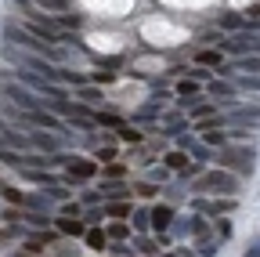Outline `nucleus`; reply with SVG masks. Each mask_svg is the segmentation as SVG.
I'll return each mask as SVG.
<instances>
[{
  "label": "nucleus",
  "mask_w": 260,
  "mask_h": 257,
  "mask_svg": "<svg viewBox=\"0 0 260 257\" xmlns=\"http://www.w3.org/2000/svg\"><path fill=\"white\" fill-rule=\"evenodd\" d=\"M105 214H112V217H126V214H130V203H126V199H112V203L105 207Z\"/></svg>",
  "instance_id": "18"
},
{
  "label": "nucleus",
  "mask_w": 260,
  "mask_h": 257,
  "mask_svg": "<svg viewBox=\"0 0 260 257\" xmlns=\"http://www.w3.org/2000/svg\"><path fill=\"white\" fill-rule=\"evenodd\" d=\"M61 214H65V217H80V207H76V203H65Z\"/></svg>",
  "instance_id": "31"
},
{
  "label": "nucleus",
  "mask_w": 260,
  "mask_h": 257,
  "mask_svg": "<svg viewBox=\"0 0 260 257\" xmlns=\"http://www.w3.org/2000/svg\"><path fill=\"white\" fill-rule=\"evenodd\" d=\"M239 87H242V91H260V73H246V76H239Z\"/></svg>",
  "instance_id": "20"
},
{
  "label": "nucleus",
  "mask_w": 260,
  "mask_h": 257,
  "mask_svg": "<svg viewBox=\"0 0 260 257\" xmlns=\"http://www.w3.org/2000/svg\"><path fill=\"white\" fill-rule=\"evenodd\" d=\"M220 163H224V170L253 174V170H256V149H249V145H224Z\"/></svg>",
  "instance_id": "1"
},
{
  "label": "nucleus",
  "mask_w": 260,
  "mask_h": 257,
  "mask_svg": "<svg viewBox=\"0 0 260 257\" xmlns=\"http://www.w3.org/2000/svg\"><path fill=\"white\" fill-rule=\"evenodd\" d=\"M25 138H29V145H37L40 152H58V138L47 134V131H29Z\"/></svg>",
  "instance_id": "7"
},
{
  "label": "nucleus",
  "mask_w": 260,
  "mask_h": 257,
  "mask_svg": "<svg viewBox=\"0 0 260 257\" xmlns=\"http://www.w3.org/2000/svg\"><path fill=\"white\" fill-rule=\"evenodd\" d=\"M130 217H134V229H138V232H145V229H152V210H145V207H141V210H134V214H130Z\"/></svg>",
  "instance_id": "15"
},
{
  "label": "nucleus",
  "mask_w": 260,
  "mask_h": 257,
  "mask_svg": "<svg viewBox=\"0 0 260 257\" xmlns=\"http://www.w3.org/2000/svg\"><path fill=\"white\" fill-rule=\"evenodd\" d=\"M83 239H87L90 250H105V246H109V236H105V232H98V229H87Z\"/></svg>",
  "instance_id": "12"
},
{
  "label": "nucleus",
  "mask_w": 260,
  "mask_h": 257,
  "mask_svg": "<svg viewBox=\"0 0 260 257\" xmlns=\"http://www.w3.org/2000/svg\"><path fill=\"white\" fill-rule=\"evenodd\" d=\"M102 188H105V192H102L105 199H126V196H130V185H123V181H105Z\"/></svg>",
  "instance_id": "8"
},
{
  "label": "nucleus",
  "mask_w": 260,
  "mask_h": 257,
  "mask_svg": "<svg viewBox=\"0 0 260 257\" xmlns=\"http://www.w3.org/2000/svg\"><path fill=\"white\" fill-rule=\"evenodd\" d=\"M61 25H69V29H76V25H80V18H76V15H61Z\"/></svg>",
  "instance_id": "33"
},
{
  "label": "nucleus",
  "mask_w": 260,
  "mask_h": 257,
  "mask_svg": "<svg viewBox=\"0 0 260 257\" xmlns=\"http://www.w3.org/2000/svg\"><path fill=\"white\" fill-rule=\"evenodd\" d=\"M249 15H253V18H260V4H253V8H249Z\"/></svg>",
  "instance_id": "36"
},
{
  "label": "nucleus",
  "mask_w": 260,
  "mask_h": 257,
  "mask_svg": "<svg viewBox=\"0 0 260 257\" xmlns=\"http://www.w3.org/2000/svg\"><path fill=\"white\" fill-rule=\"evenodd\" d=\"M177 94H181V98H195V94H199V80H181Z\"/></svg>",
  "instance_id": "17"
},
{
  "label": "nucleus",
  "mask_w": 260,
  "mask_h": 257,
  "mask_svg": "<svg viewBox=\"0 0 260 257\" xmlns=\"http://www.w3.org/2000/svg\"><path fill=\"white\" fill-rule=\"evenodd\" d=\"M18 80H22L25 87H32L37 94H47L51 102H65V91L54 87V80H40V76H32V73H18Z\"/></svg>",
  "instance_id": "5"
},
{
  "label": "nucleus",
  "mask_w": 260,
  "mask_h": 257,
  "mask_svg": "<svg viewBox=\"0 0 260 257\" xmlns=\"http://www.w3.org/2000/svg\"><path fill=\"white\" fill-rule=\"evenodd\" d=\"M203 257H213L217 253V243H210V239H203V250H199Z\"/></svg>",
  "instance_id": "29"
},
{
  "label": "nucleus",
  "mask_w": 260,
  "mask_h": 257,
  "mask_svg": "<svg viewBox=\"0 0 260 257\" xmlns=\"http://www.w3.org/2000/svg\"><path fill=\"white\" fill-rule=\"evenodd\" d=\"M138 196H155V185H138Z\"/></svg>",
  "instance_id": "34"
},
{
  "label": "nucleus",
  "mask_w": 260,
  "mask_h": 257,
  "mask_svg": "<svg viewBox=\"0 0 260 257\" xmlns=\"http://www.w3.org/2000/svg\"><path fill=\"white\" fill-rule=\"evenodd\" d=\"M98 174V163L94 159H80V156H69L65 159V178L69 181H90Z\"/></svg>",
  "instance_id": "4"
},
{
  "label": "nucleus",
  "mask_w": 260,
  "mask_h": 257,
  "mask_svg": "<svg viewBox=\"0 0 260 257\" xmlns=\"http://www.w3.org/2000/svg\"><path fill=\"white\" fill-rule=\"evenodd\" d=\"M188 167V152H170L167 156V170H184Z\"/></svg>",
  "instance_id": "16"
},
{
  "label": "nucleus",
  "mask_w": 260,
  "mask_h": 257,
  "mask_svg": "<svg viewBox=\"0 0 260 257\" xmlns=\"http://www.w3.org/2000/svg\"><path fill=\"white\" fill-rule=\"evenodd\" d=\"M228 120H232V123H249V127H256V123H260V109H235Z\"/></svg>",
  "instance_id": "9"
},
{
  "label": "nucleus",
  "mask_w": 260,
  "mask_h": 257,
  "mask_svg": "<svg viewBox=\"0 0 260 257\" xmlns=\"http://www.w3.org/2000/svg\"><path fill=\"white\" fill-rule=\"evenodd\" d=\"M119 138H123V141H134V145H138V141H141V131H134L130 123H123V127H119Z\"/></svg>",
  "instance_id": "23"
},
{
  "label": "nucleus",
  "mask_w": 260,
  "mask_h": 257,
  "mask_svg": "<svg viewBox=\"0 0 260 257\" xmlns=\"http://www.w3.org/2000/svg\"><path fill=\"white\" fill-rule=\"evenodd\" d=\"M217 116V109L210 105V102H199V105H191V112H188V120H195V123H203V120H213Z\"/></svg>",
  "instance_id": "11"
},
{
  "label": "nucleus",
  "mask_w": 260,
  "mask_h": 257,
  "mask_svg": "<svg viewBox=\"0 0 260 257\" xmlns=\"http://www.w3.org/2000/svg\"><path fill=\"white\" fill-rule=\"evenodd\" d=\"M174 217H177V214H174L170 203H155V207H152V229H155V232H170Z\"/></svg>",
  "instance_id": "6"
},
{
  "label": "nucleus",
  "mask_w": 260,
  "mask_h": 257,
  "mask_svg": "<svg viewBox=\"0 0 260 257\" xmlns=\"http://www.w3.org/2000/svg\"><path fill=\"white\" fill-rule=\"evenodd\" d=\"M4 199H11V203H22L25 196H22V192H15V188H4Z\"/></svg>",
  "instance_id": "30"
},
{
  "label": "nucleus",
  "mask_w": 260,
  "mask_h": 257,
  "mask_svg": "<svg viewBox=\"0 0 260 257\" xmlns=\"http://www.w3.org/2000/svg\"><path fill=\"white\" fill-rule=\"evenodd\" d=\"M242 257H260V236H256V239L246 246V253H242Z\"/></svg>",
  "instance_id": "27"
},
{
  "label": "nucleus",
  "mask_w": 260,
  "mask_h": 257,
  "mask_svg": "<svg viewBox=\"0 0 260 257\" xmlns=\"http://www.w3.org/2000/svg\"><path fill=\"white\" fill-rule=\"evenodd\" d=\"M210 94H213V98H217V94H220V98H228V94H232V83H228V80H213V83H210Z\"/></svg>",
  "instance_id": "22"
},
{
  "label": "nucleus",
  "mask_w": 260,
  "mask_h": 257,
  "mask_svg": "<svg viewBox=\"0 0 260 257\" xmlns=\"http://www.w3.org/2000/svg\"><path fill=\"white\" fill-rule=\"evenodd\" d=\"M105 236H112V239H119V243H123V239L130 236V229H126V224H123V221H116V224H112V229H109Z\"/></svg>",
  "instance_id": "24"
},
{
  "label": "nucleus",
  "mask_w": 260,
  "mask_h": 257,
  "mask_svg": "<svg viewBox=\"0 0 260 257\" xmlns=\"http://www.w3.org/2000/svg\"><path fill=\"white\" fill-rule=\"evenodd\" d=\"M18 236V229H0V243H8V239H15Z\"/></svg>",
  "instance_id": "32"
},
{
  "label": "nucleus",
  "mask_w": 260,
  "mask_h": 257,
  "mask_svg": "<svg viewBox=\"0 0 260 257\" xmlns=\"http://www.w3.org/2000/svg\"><path fill=\"white\" fill-rule=\"evenodd\" d=\"M195 192H217V196H235L239 192V178L232 170H210L195 181Z\"/></svg>",
  "instance_id": "2"
},
{
  "label": "nucleus",
  "mask_w": 260,
  "mask_h": 257,
  "mask_svg": "<svg viewBox=\"0 0 260 257\" xmlns=\"http://www.w3.org/2000/svg\"><path fill=\"white\" fill-rule=\"evenodd\" d=\"M80 98H83V102H98V91H94V87H80Z\"/></svg>",
  "instance_id": "28"
},
{
  "label": "nucleus",
  "mask_w": 260,
  "mask_h": 257,
  "mask_svg": "<svg viewBox=\"0 0 260 257\" xmlns=\"http://www.w3.org/2000/svg\"><path fill=\"white\" fill-rule=\"evenodd\" d=\"M58 232H65V236H83V232H87V224L76 221V217H61V221H58Z\"/></svg>",
  "instance_id": "10"
},
{
  "label": "nucleus",
  "mask_w": 260,
  "mask_h": 257,
  "mask_svg": "<svg viewBox=\"0 0 260 257\" xmlns=\"http://www.w3.org/2000/svg\"><path fill=\"white\" fill-rule=\"evenodd\" d=\"M206 141H210V145H217V149H224V141H228V138L217 131V127H213V131H206Z\"/></svg>",
  "instance_id": "25"
},
{
  "label": "nucleus",
  "mask_w": 260,
  "mask_h": 257,
  "mask_svg": "<svg viewBox=\"0 0 260 257\" xmlns=\"http://www.w3.org/2000/svg\"><path fill=\"white\" fill-rule=\"evenodd\" d=\"M94 80H98V83H112L116 76H112V73H94Z\"/></svg>",
  "instance_id": "35"
},
{
  "label": "nucleus",
  "mask_w": 260,
  "mask_h": 257,
  "mask_svg": "<svg viewBox=\"0 0 260 257\" xmlns=\"http://www.w3.org/2000/svg\"><path fill=\"white\" fill-rule=\"evenodd\" d=\"M170 232H174V236H191V239H203L210 229H206V221H203L199 214H191V217H174Z\"/></svg>",
  "instance_id": "3"
},
{
  "label": "nucleus",
  "mask_w": 260,
  "mask_h": 257,
  "mask_svg": "<svg viewBox=\"0 0 260 257\" xmlns=\"http://www.w3.org/2000/svg\"><path fill=\"white\" fill-rule=\"evenodd\" d=\"M98 159H102V163H109V159H116V149H112V145H105V149H98Z\"/></svg>",
  "instance_id": "26"
},
{
  "label": "nucleus",
  "mask_w": 260,
  "mask_h": 257,
  "mask_svg": "<svg viewBox=\"0 0 260 257\" xmlns=\"http://www.w3.org/2000/svg\"><path fill=\"white\" fill-rule=\"evenodd\" d=\"M32 8H47V11H65L69 4H65V0H29Z\"/></svg>",
  "instance_id": "21"
},
{
  "label": "nucleus",
  "mask_w": 260,
  "mask_h": 257,
  "mask_svg": "<svg viewBox=\"0 0 260 257\" xmlns=\"http://www.w3.org/2000/svg\"><path fill=\"white\" fill-rule=\"evenodd\" d=\"M162 257H184V253H162Z\"/></svg>",
  "instance_id": "37"
},
{
  "label": "nucleus",
  "mask_w": 260,
  "mask_h": 257,
  "mask_svg": "<svg viewBox=\"0 0 260 257\" xmlns=\"http://www.w3.org/2000/svg\"><path fill=\"white\" fill-rule=\"evenodd\" d=\"M220 25H224V29H253V18H242V15H220Z\"/></svg>",
  "instance_id": "13"
},
{
  "label": "nucleus",
  "mask_w": 260,
  "mask_h": 257,
  "mask_svg": "<svg viewBox=\"0 0 260 257\" xmlns=\"http://www.w3.org/2000/svg\"><path fill=\"white\" fill-rule=\"evenodd\" d=\"M235 73H260V58H256V54H246V58L239 62Z\"/></svg>",
  "instance_id": "19"
},
{
  "label": "nucleus",
  "mask_w": 260,
  "mask_h": 257,
  "mask_svg": "<svg viewBox=\"0 0 260 257\" xmlns=\"http://www.w3.org/2000/svg\"><path fill=\"white\" fill-rule=\"evenodd\" d=\"M195 62H199V66L203 69H220V51H199V54H195Z\"/></svg>",
  "instance_id": "14"
}]
</instances>
